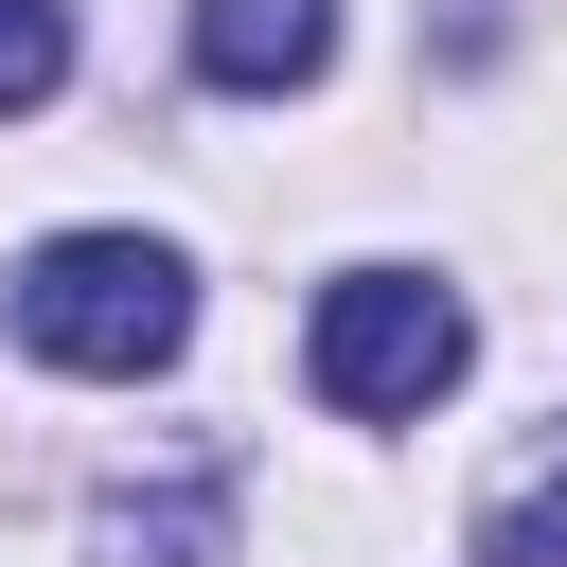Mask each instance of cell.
Returning a JSON list of instances; mask_svg holds the SVG:
<instances>
[{"label":"cell","instance_id":"7a4b0ae2","mask_svg":"<svg viewBox=\"0 0 567 567\" xmlns=\"http://www.w3.org/2000/svg\"><path fill=\"white\" fill-rule=\"evenodd\" d=\"M18 337L53 354V372H159L177 337H195V284H177V248H142V230H53L35 266H18Z\"/></svg>","mask_w":567,"mask_h":567},{"label":"cell","instance_id":"6da1fadb","mask_svg":"<svg viewBox=\"0 0 567 567\" xmlns=\"http://www.w3.org/2000/svg\"><path fill=\"white\" fill-rule=\"evenodd\" d=\"M461 354H478V319H461V284H425V266H337L319 319H301V372H319L337 425H408L425 390H461Z\"/></svg>","mask_w":567,"mask_h":567},{"label":"cell","instance_id":"277c9868","mask_svg":"<svg viewBox=\"0 0 567 567\" xmlns=\"http://www.w3.org/2000/svg\"><path fill=\"white\" fill-rule=\"evenodd\" d=\"M478 567H567V443L478 496Z\"/></svg>","mask_w":567,"mask_h":567},{"label":"cell","instance_id":"5b68a950","mask_svg":"<svg viewBox=\"0 0 567 567\" xmlns=\"http://www.w3.org/2000/svg\"><path fill=\"white\" fill-rule=\"evenodd\" d=\"M71 89V0H0V124Z\"/></svg>","mask_w":567,"mask_h":567},{"label":"cell","instance_id":"3957f363","mask_svg":"<svg viewBox=\"0 0 567 567\" xmlns=\"http://www.w3.org/2000/svg\"><path fill=\"white\" fill-rule=\"evenodd\" d=\"M195 71L213 89H319L337 71V0H195Z\"/></svg>","mask_w":567,"mask_h":567}]
</instances>
